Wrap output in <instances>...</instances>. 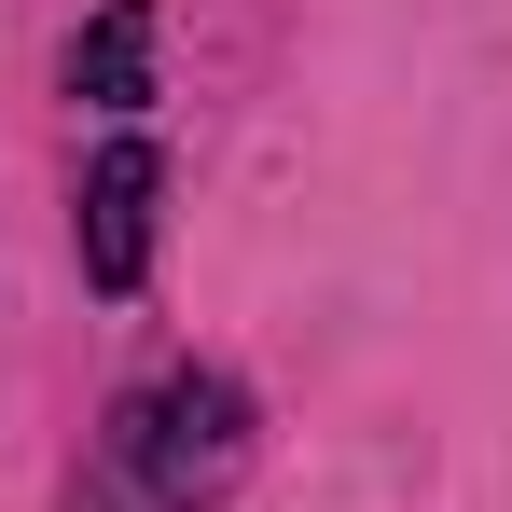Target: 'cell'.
<instances>
[{
  "instance_id": "cell-3",
  "label": "cell",
  "mask_w": 512,
  "mask_h": 512,
  "mask_svg": "<svg viewBox=\"0 0 512 512\" xmlns=\"http://www.w3.org/2000/svg\"><path fill=\"white\" fill-rule=\"evenodd\" d=\"M70 512H194L167 471H153V443H139V402L111 416V443H97V471H84V499H70Z\"/></svg>"
},
{
  "instance_id": "cell-2",
  "label": "cell",
  "mask_w": 512,
  "mask_h": 512,
  "mask_svg": "<svg viewBox=\"0 0 512 512\" xmlns=\"http://www.w3.org/2000/svg\"><path fill=\"white\" fill-rule=\"evenodd\" d=\"M70 97H84V111H139V97H153V14H139V0H111L84 42H70Z\"/></svg>"
},
{
  "instance_id": "cell-1",
  "label": "cell",
  "mask_w": 512,
  "mask_h": 512,
  "mask_svg": "<svg viewBox=\"0 0 512 512\" xmlns=\"http://www.w3.org/2000/svg\"><path fill=\"white\" fill-rule=\"evenodd\" d=\"M153 194H167V153L153 139H111L84 167V277L97 291H139L153 277Z\"/></svg>"
}]
</instances>
